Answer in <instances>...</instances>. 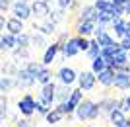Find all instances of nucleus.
Listing matches in <instances>:
<instances>
[{"label":"nucleus","mask_w":130,"mask_h":127,"mask_svg":"<svg viewBox=\"0 0 130 127\" xmlns=\"http://www.w3.org/2000/svg\"><path fill=\"white\" fill-rule=\"evenodd\" d=\"M35 104H37V100L33 98L31 94H25V96H22V98L18 100V111L22 113L23 117H31L33 113H35Z\"/></svg>","instance_id":"f257e3e1"},{"label":"nucleus","mask_w":130,"mask_h":127,"mask_svg":"<svg viewBox=\"0 0 130 127\" xmlns=\"http://www.w3.org/2000/svg\"><path fill=\"white\" fill-rule=\"evenodd\" d=\"M95 82H97V74L93 71H82L78 74V86L84 92H91L95 88Z\"/></svg>","instance_id":"f03ea898"},{"label":"nucleus","mask_w":130,"mask_h":127,"mask_svg":"<svg viewBox=\"0 0 130 127\" xmlns=\"http://www.w3.org/2000/svg\"><path fill=\"white\" fill-rule=\"evenodd\" d=\"M35 82H37V76L31 74L25 66H22V68L18 71V74H16V86H20V88H29V86H33Z\"/></svg>","instance_id":"7ed1b4c3"},{"label":"nucleus","mask_w":130,"mask_h":127,"mask_svg":"<svg viewBox=\"0 0 130 127\" xmlns=\"http://www.w3.org/2000/svg\"><path fill=\"white\" fill-rule=\"evenodd\" d=\"M39 100L45 102V104H49V106H53L54 102H56V84H54L53 80H51L49 84H43V86H41Z\"/></svg>","instance_id":"20e7f679"},{"label":"nucleus","mask_w":130,"mask_h":127,"mask_svg":"<svg viewBox=\"0 0 130 127\" xmlns=\"http://www.w3.org/2000/svg\"><path fill=\"white\" fill-rule=\"evenodd\" d=\"M12 12H14V16H16V18L23 20V22L33 16L31 4H27V2H14V4H12Z\"/></svg>","instance_id":"39448f33"},{"label":"nucleus","mask_w":130,"mask_h":127,"mask_svg":"<svg viewBox=\"0 0 130 127\" xmlns=\"http://www.w3.org/2000/svg\"><path fill=\"white\" fill-rule=\"evenodd\" d=\"M80 53V47H78V37H70L68 41L60 43V55L64 57H76Z\"/></svg>","instance_id":"423d86ee"},{"label":"nucleus","mask_w":130,"mask_h":127,"mask_svg":"<svg viewBox=\"0 0 130 127\" xmlns=\"http://www.w3.org/2000/svg\"><path fill=\"white\" fill-rule=\"evenodd\" d=\"M95 102H91V100H82L80 106L76 108V117L80 119V121H89V113H91V108Z\"/></svg>","instance_id":"0eeeda50"},{"label":"nucleus","mask_w":130,"mask_h":127,"mask_svg":"<svg viewBox=\"0 0 130 127\" xmlns=\"http://www.w3.org/2000/svg\"><path fill=\"white\" fill-rule=\"evenodd\" d=\"M31 10H33V16L35 18H49L51 6H49V2H45V0H33Z\"/></svg>","instance_id":"6e6552de"},{"label":"nucleus","mask_w":130,"mask_h":127,"mask_svg":"<svg viewBox=\"0 0 130 127\" xmlns=\"http://www.w3.org/2000/svg\"><path fill=\"white\" fill-rule=\"evenodd\" d=\"M58 82H62V84H68V86H72V84L78 80V74H76V71L74 68H70V66H62L58 71Z\"/></svg>","instance_id":"1a4fd4ad"},{"label":"nucleus","mask_w":130,"mask_h":127,"mask_svg":"<svg viewBox=\"0 0 130 127\" xmlns=\"http://www.w3.org/2000/svg\"><path fill=\"white\" fill-rule=\"evenodd\" d=\"M115 76H117V71H115L113 66H107L105 71H101L97 74V82L109 88V86H115Z\"/></svg>","instance_id":"9d476101"},{"label":"nucleus","mask_w":130,"mask_h":127,"mask_svg":"<svg viewBox=\"0 0 130 127\" xmlns=\"http://www.w3.org/2000/svg\"><path fill=\"white\" fill-rule=\"evenodd\" d=\"M115 88L124 90V92L130 90V72L128 71H117V76H115Z\"/></svg>","instance_id":"9b49d317"},{"label":"nucleus","mask_w":130,"mask_h":127,"mask_svg":"<svg viewBox=\"0 0 130 127\" xmlns=\"http://www.w3.org/2000/svg\"><path fill=\"white\" fill-rule=\"evenodd\" d=\"M56 53H60V41H54V43H51L47 49H45V55H43V65L45 66H51L54 61V57H56Z\"/></svg>","instance_id":"f8f14e48"},{"label":"nucleus","mask_w":130,"mask_h":127,"mask_svg":"<svg viewBox=\"0 0 130 127\" xmlns=\"http://www.w3.org/2000/svg\"><path fill=\"white\" fill-rule=\"evenodd\" d=\"M97 16H99V10L95 6H82L80 8V20H86V22H95L97 24Z\"/></svg>","instance_id":"ddd939ff"},{"label":"nucleus","mask_w":130,"mask_h":127,"mask_svg":"<svg viewBox=\"0 0 130 127\" xmlns=\"http://www.w3.org/2000/svg\"><path fill=\"white\" fill-rule=\"evenodd\" d=\"M93 31H95V22H86V20H80V22L76 24V33H78V35L89 37Z\"/></svg>","instance_id":"4468645a"},{"label":"nucleus","mask_w":130,"mask_h":127,"mask_svg":"<svg viewBox=\"0 0 130 127\" xmlns=\"http://www.w3.org/2000/svg\"><path fill=\"white\" fill-rule=\"evenodd\" d=\"M6 31L14 33V35H20V33H23L25 29H23V20H20V18H10L8 20V24H6Z\"/></svg>","instance_id":"2eb2a0df"},{"label":"nucleus","mask_w":130,"mask_h":127,"mask_svg":"<svg viewBox=\"0 0 130 127\" xmlns=\"http://www.w3.org/2000/svg\"><path fill=\"white\" fill-rule=\"evenodd\" d=\"M0 47H2V51H4V49H16V47H18V35H14V33H10V31L2 33Z\"/></svg>","instance_id":"dca6fc26"},{"label":"nucleus","mask_w":130,"mask_h":127,"mask_svg":"<svg viewBox=\"0 0 130 127\" xmlns=\"http://www.w3.org/2000/svg\"><path fill=\"white\" fill-rule=\"evenodd\" d=\"M126 119H128V117H126V113L120 110V108L109 113V121L113 123V127H122V125L126 123Z\"/></svg>","instance_id":"f3484780"},{"label":"nucleus","mask_w":130,"mask_h":127,"mask_svg":"<svg viewBox=\"0 0 130 127\" xmlns=\"http://www.w3.org/2000/svg\"><path fill=\"white\" fill-rule=\"evenodd\" d=\"M33 29H37V31L43 33V35H53V33L56 31V24L51 22L49 18H47V22H43V24H33Z\"/></svg>","instance_id":"a211bd4d"},{"label":"nucleus","mask_w":130,"mask_h":127,"mask_svg":"<svg viewBox=\"0 0 130 127\" xmlns=\"http://www.w3.org/2000/svg\"><path fill=\"white\" fill-rule=\"evenodd\" d=\"M113 31L117 37H126V31H128V22H126L124 18H119L117 22H113Z\"/></svg>","instance_id":"6ab92c4d"},{"label":"nucleus","mask_w":130,"mask_h":127,"mask_svg":"<svg viewBox=\"0 0 130 127\" xmlns=\"http://www.w3.org/2000/svg\"><path fill=\"white\" fill-rule=\"evenodd\" d=\"M70 96H72V88L68 86V84H62L60 82L58 86H56V102H68L70 100Z\"/></svg>","instance_id":"aec40b11"},{"label":"nucleus","mask_w":130,"mask_h":127,"mask_svg":"<svg viewBox=\"0 0 130 127\" xmlns=\"http://www.w3.org/2000/svg\"><path fill=\"white\" fill-rule=\"evenodd\" d=\"M99 106H101V110H103V111L111 113V111H115V110H119V108H120V100H117V98H105V100L99 102Z\"/></svg>","instance_id":"412c9836"},{"label":"nucleus","mask_w":130,"mask_h":127,"mask_svg":"<svg viewBox=\"0 0 130 127\" xmlns=\"http://www.w3.org/2000/svg\"><path fill=\"white\" fill-rule=\"evenodd\" d=\"M12 88H16V78L8 76V74H2V80H0V92H2V94H8Z\"/></svg>","instance_id":"4be33fe9"},{"label":"nucleus","mask_w":130,"mask_h":127,"mask_svg":"<svg viewBox=\"0 0 130 127\" xmlns=\"http://www.w3.org/2000/svg\"><path fill=\"white\" fill-rule=\"evenodd\" d=\"M62 117H64V113H62L58 108H53V110L45 116V119H47V123H49V125H56V123L62 121Z\"/></svg>","instance_id":"5701e85b"},{"label":"nucleus","mask_w":130,"mask_h":127,"mask_svg":"<svg viewBox=\"0 0 130 127\" xmlns=\"http://www.w3.org/2000/svg\"><path fill=\"white\" fill-rule=\"evenodd\" d=\"M101 51H103V47H101V43H99V39L95 37V39H91V43H89V49H87L86 53H87V57H89V59H95V57L101 55Z\"/></svg>","instance_id":"b1692460"},{"label":"nucleus","mask_w":130,"mask_h":127,"mask_svg":"<svg viewBox=\"0 0 130 127\" xmlns=\"http://www.w3.org/2000/svg\"><path fill=\"white\" fill-rule=\"evenodd\" d=\"M47 35H43V33H31V45L35 47V49H47L49 45H47Z\"/></svg>","instance_id":"393cba45"},{"label":"nucleus","mask_w":130,"mask_h":127,"mask_svg":"<svg viewBox=\"0 0 130 127\" xmlns=\"http://www.w3.org/2000/svg\"><path fill=\"white\" fill-rule=\"evenodd\" d=\"M93 6H95L99 12H111V14L115 12V2L113 0H95Z\"/></svg>","instance_id":"a878e982"},{"label":"nucleus","mask_w":130,"mask_h":127,"mask_svg":"<svg viewBox=\"0 0 130 127\" xmlns=\"http://www.w3.org/2000/svg\"><path fill=\"white\" fill-rule=\"evenodd\" d=\"M107 68V61L103 59V55L95 57V59H91V71L95 72V74H99L101 71H105Z\"/></svg>","instance_id":"bb28decb"},{"label":"nucleus","mask_w":130,"mask_h":127,"mask_svg":"<svg viewBox=\"0 0 130 127\" xmlns=\"http://www.w3.org/2000/svg\"><path fill=\"white\" fill-rule=\"evenodd\" d=\"M51 80H53V72H51V68H49V66H43L41 72L37 74V82L43 86V84H49Z\"/></svg>","instance_id":"cd10ccee"},{"label":"nucleus","mask_w":130,"mask_h":127,"mask_svg":"<svg viewBox=\"0 0 130 127\" xmlns=\"http://www.w3.org/2000/svg\"><path fill=\"white\" fill-rule=\"evenodd\" d=\"M14 59L16 61H29V47H16L14 49Z\"/></svg>","instance_id":"c85d7f7f"},{"label":"nucleus","mask_w":130,"mask_h":127,"mask_svg":"<svg viewBox=\"0 0 130 127\" xmlns=\"http://www.w3.org/2000/svg\"><path fill=\"white\" fill-rule=\"evenodd\" d=\"M43 66H45L43 63H35V61H27V63H25V68L31 72V74H35V76L41 72V68H43Z\"/></svg>","instance_id":"c756f323"},{"label":"nucleus","mask_w":130,"mask_h":127,"mask_svg":"<svg viewBox=\"0 0 130 127\" xmlns=\"http://www.w3.org/2000/svg\"><path fill=\"white\" fill-rule=\"evenodd\" d=\"M62 14H64V8H60L58 6V10H51V14H49V20L51 22H54V24H58V22H62Z\"/></svg>","instance_id":"7c9ffc66"},{"label":"nucleus","mask_w":130,"mask_h":127,"mask_svg":"<svg viewBox=\"0 0 130 127\" xmlns=\"http://www.w3.org/2000/svg\"><path fill=\"white\" fill-rule=\"evenodd\" d=\"M29 45H31V35H29V33H20V35H18V47H29Z\"/></svg>","instance_id":"2f4dec72"},{"label":"nucleus","mask_w":130,"mask_h":127,"mask_svg":"<svg viewBox=\"0 0 130 127\" xmlns=\"http://www.w3.org/2000/svg\"><path fill=\"white\" fill-rule=\"evenodd\" d=\"M35 110H37V113H41V116H47L53 108H51L49 104H45V102H41V100H37V104H35Z\"/></svg>","instance_id":"473e14b6"},{"label":"nucleus","mask_w":130,"mask_h":127,"mask_svg":"<svg viewBox=\"0 0 130 127\" xmlns=\"http://www.w3.org/2000/svg\"><path fill=\"white\" fill-rule=\"evenodd\" d=\"M97 39H99V43H101V47H111V45L115 43V39L109 35V31L103 33V35H101V37H97Z\"/></svg>","instance_id":"72a5a7b5"},{"label":"nucleus","mask_w":130,"mask_h":127,"mask_svg":"<svg viewBox=\"0 0 130 127\" xmlns=\"http://www.w3.org/2000/svg\"><path fill=\"white\" fill-rule=\"evenodd\" d=\"M76 37H78V47H80V51H87L89 49V43H91V41H89L87 37H84V35H76Z\"/></svg>","instance_id":"f704fd0d"},{"label":"nucleus","mask_w":130,"mask_h":127,"mask_svg":"<svg viewBox=\"0 0 130 127\" xmlns=\"http://www.w3.org/2000/svg\"><path fill=\"white\" fill-rule=\"evenodd\" d=\"M56 4L60 8H64V10H70V8H76V0H56Z\"/></svg>","instance_id":"c9c22d12"},{"label":"nucleus","mask_w":130,"mask_h":127,"mask_svg":"<svg viewBox=\"0 0 130 127\" xmlns=\"http://www.w3.org/2000/svg\"><path fill=\"white\" fill-rule=\"evenodd\" d=\"M103 33H107V24H95V31H93V35H95V37H101Z\"/></svg>","instance_id":"e433bc0d"},{"label":"nucleus","mask_w":130,"mask_h":127,"mask_svg":"<svg viewBox=\"0 0 130 127\" xmlns=\"http://www.w3.org/2000/svg\"><path fill=\"white\" fill-rule=\"evenodd\" d=\"M120 110L124 111V113H126V111H130V92L120 100Z\"/></svg>","instance_id":"4c0bfd02"},{"label":"nucleus","mask_w":130,"mask_h":127,"mask_svg":"<svg viewBox=\"0 0 130 127\" xmlns=\"http://www.w3.org/2000/svg\"><path fill=\"white\" fill-rule=\"evenodd\" d=\"M6 113H8V100H6L4 94H2V102H0V116H2V121H4Z\"/></svg>","instance_id":"58836bf2"},{"label":"nucleus","mask_w":130,"mask_h":127,"mask_svg":"<svg viewBox=\"0 0 130 127\" xmlns=\"http://www.w3.org/2000/svg\"><path fill=\"white\" fill-rule=\"evenodd\" d=\"M18 127H33V123L29 121V117H25V119H20V121H18Z\"/></svg>","instance_id":"ea45409f"},{"label":"nucleus","mask_w":130,"mask_h":127,"mask_svg":"<svg viewBox=\"0 0 130 127\" xmlns=\"http://www.w3.org/2000/svg\"><path fill=\"white\" fill-rule=\"evenodd\" d=\"M8 8H10V0H0V10H2V14H4Z\"/></svg>","instance_id":"a19ab883"},{"label":"nucleus","mask_w":130,"mask_h":127,"mask_svg":"<svg viewBox=\"0 0 130 127\" xmlns=\"http://www.w3.org/2000/svg\"><path fill=\"white\" fill-rule=\"evenodd\" d=\"M120 45H122V49L130 51V37H122V41H120Z\"/></svg>","instance_id":"79ce46f5"},{"label":"nucleus","mask_w":130,"mask_h":127,"mask_svg":"<svg viewBox=\"0 0 130 127\" xmlns=\"http://www.w3.org/2000/svg\"><path fill=\"white\" fill-rule=\"evenodd\" d=\"M115 4H126V2H130V0H113Z\"/></svg>","instance_id":"37998d69"},{"label":"nucleus","mask_w":130,"mask_h":127,"mask_svg":"<svg viewBox=\"0 0 130 127\" xmlns=\"http://www.w3.org/2000/svg\"><path fill=\"white\" fill-rule=\"evenodd\" d=\"M124 8H126V14L130 16V2H126V4H124Z\"/></svg>","instance_id":"c03bdc74"},{"label":"nucleus","mask_w":130,"mask_h":127,"mask_svg":"<svg viewBox=\"0 0 130 127\" xmlns=\"http://www.w3.org/2000/svg\"><path fill=\"white\" fill-rule=\"evenodd\" d=\"M122 127H130V119H126V123H124Z\"/></svg>","instance_id":"a18cd8bd"},{"label":"nucleus","mask_w":130,"mask_h":127,"mask_svg":"<svg viewBox=\"0 0 130 127\" xmlns=\"http://www.w3.org/2000/svg\"><path fill=\"white\" fill-rule=\"evenodd\" d=\"M14 2H27V4H29V0H14Z\"/></svg>","instance_id":"49530a36"},{"label":"nucleus","mask_w":130,"mask_h":127,"mask_svg":"<svg viewBox=\"0 0 130 127\" xmlns=\"http://www.w3.org/2000/svg\"><path fill=\"white\" fill-rule=\"evenodd\" d=\"M128 61H130V51H128Z\"/></svg>","instance_id":"de8ad7c7"},{"label":"nucleus","mask_w":130,"mask_h":127,"mask_svg":"<svg viewBox=\"0 0 130 127\" xmlns=\"http://www.w3.org/2000/svg\"><path fill=\"white\" fill-rule=\"evenodd\" d=\"M128 92H130V90H128Z\"/></svg>","instance_id":"09e8293b"}]
</instances>
